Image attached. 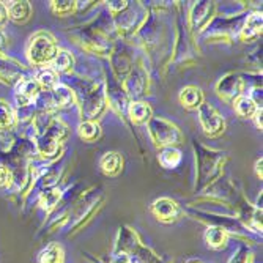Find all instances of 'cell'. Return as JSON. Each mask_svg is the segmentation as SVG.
<instances>
[{"instance_id": "6da1fadb", "label": "cell", "mask_w": 263, "mask_h": 263, "mask_svg": "<svg viewBox=\"0 0 263 263\" xmlns=\"http://www.w3.org/2000/svg\"><path fill=\"white\" fill-rule=\"evenodd\" d=\"M57 52V41L49 32H36L27 44V59L35 66L51 65Z\"/></svg>"}, {"instance_id": "7a4b0ae2", "label": "cell", "mask_w": 263, "mask_h": 263, "mask_svg": "<svg viewBox=\"0 0 263 263\" xmlns=\"http://www.w3.org/2000/svg\"><path fill=\"white\" fill-rule=\"evenodd\" d=\"M148 134L155 142V145L161 148L175 147L183 142V133L180 131V128L161 117H153L148 122Z\"/></svg>"}, {"instance_id": "3957f363", "label": "cell", "mask_w": 263, "mask_h": 263, "mask_svg": "<svg viewBox=\"0 0 263 263\" xmlns=\"http://www.w3.org/2000/svg\"><path fill=\"white\" fill-rule=\"evenodd\" d=\"M69 136V128L62 120H54L51 126L43 134H40L36 140L38 153L43 158H52L59 152V145Z\"/></svg>"}, {"instance_id": "277c9868", "label": "cell", "mask_w": 263, "mask_h": 263, "mask_svg": "<svg viewBox=\"0 0 263 263\" xmlns=\"http://www.w3.org/2000/svg\"><path fill=\"white\" fill-rule=\"evenodd\" d=\"M104 107H106V100L101 85L93 84L82 90L81 112L84 122H95L103 114Z\"/></svg>"}, {"instance_id": "5b68a950", "label": "cell", "mask_w": 263, "mask_h": 263, "mask_svg": "<svg viewBox=\"0 0 263 263\" xmlns=\"http://www.w3.org/2000/svg\"><path fill=\"white\" fill-rule=\"evenodd\" d=\"M197 159H199L200 186L206 184L208 181H213L221 174V167L224 165V156H221V153L200 147V152L197 153Z\"/></svg>"}, {"instance_id": "8992f818", "label": "cell", "mask_w": 263, "mask_h": 263, "mask_svg": "<svg viewBox=\"0 0 263 263\" xmlns=\"http://www.w3.org/2000/svg\"><path fill=\"white\" fill-rule=\"evenodd\" d=\"M199 122L202 125V129L206 136L210 137H216L224 133L226 129V120L222 115L214 109L211 104L203 103L199 109Z\"/></svg>"}, {"instance_id": "52a82bcc", "label": "cell", "mask_w": 263, "mask_h": 263, "mask_svg": "<svg viewBox=\"0 0 263 263\" xmlns=\"http://www.w3.org/2000/svg\"><path fill=\"white\" fill-rule=\"evenodd\" d=\"M243 88H245V79H241V76L233 74V73L226 74L216 84L218 97L224 100L226 103H233L238 97H241Z\"/></svg>"}, {"instance_id": "ba28073f", "label": "cell", "mask_w": 263, "mask_h": 263, "mask_svg": "<svg viewBox=\"0 0 263 263\" xmlns=\"http://www.w3.org/2000/svg\"><path fill=\"white\" fill-rule=\"evenodd\" d=\"M41 95V87L33 78L19 79L14 87V100L17 107L30 106L33 100H36Z\"/></svg>"}, {"instance_id": "9c48e42d", "label": "cell", "mask_w": 263, "mask_h": 263, "mask_svg": "<svg viewBox=\"0 0 263 263\" xmlns=\"http://www.w3.org/2000/svg\"><path fill=\"white\" fill-rule=\"evenodd\" d=\"M148 87V76L147 71L143 69L140 65H133L131 71L128 73L126 79H125V91L126 95H131V97H140V95L145 93Z\"/></svg>"}, {"instance_id": "30bf717a", "label": "cell", "mask_w": 263, "mask_h": 263, "mask_svg": "<svg viewBox=\"0 0 263 263\" xmlns=\"http://www.w3.org/2000/svg\"><path fill=\"white\" fill-rule=\"evenodd\" d=\"M152 213L162 222H172L180 218L181 210L175 200H172L169 197H161L153 202Z\"/></svg>"}, {"instance_id": "8fae6325", "label": "cell", "mask_w": 263, "mask_h": 263, "mask_svg": "<svg viewBox=\"0 0 263 263\" xmlns=\"http://www.w3.org/2000/svg\"><path fill=\"white\" fill-rule=\"evenodd\" d=\"M214 13V4L213 2H199L193 7L189 21H191V29L194 32H200L206 27V24L211 19V14Z\"/></svg>"}, {"instance_id": "7c38bea8", "label": "cell", "mask_w": 263, "mask_h": 263, "mask_svg": "<svg viewBox=\"0 0 263 263\" xmlns=\"http://www.w3.org/2000/svg\"><path fill=\"white\" fill-rule=\"evenodd\" d=\"M107 98H109L110 107H112L115 112L123 114L125 110H128V106H129V103H128V95H126L125 88H123L120 84H118V82L112 81V82L109 84V88H107Z\"/></svg>"}, {"instance_id": "4fadbf2b", "label": "cell", "mask_w": 263, "mask_h": 263, "mask_svg": "<svg viewBox=\"0 0 263 263\" xmlns=\"http://www.w3.org/2000/svg\"><path fill=\"white\" fill-rule=\"evenodd\" d=\"M22 65L17 63L13 59H7L0 55V82L4 84H13L21 79Z\"/></svg>"}, {"instance_id": "5bb4252c", "label": "cell", "mask_w": 263, "mask_h": 263, "mask_svg": "<svg viewBox=\"0 0 263 263\" xmlns=\"http://www.w3.org/2000/svg\"><path fill=\"white\" fill-rule=\"evenodd\" d=\"M205 243L211 249H222L229 241V232L222 226H210L205 230Z\"/></svg>"}, {"instance_id": "9a60e30c", "label": "cell", "mask_w": 263, "mask_h": 263, "mask_svg": "<svg viewBox=\"0 0 263 263\" xmlns=\"http://www.w3.org/2000/svg\"><path fill=\"white\" fill-rule=\"evenodd\" d=\"M128 115L131 118V122L136 125H145L153 118V110L150 104L143 101H133L128 106Z\"/></svg>"}, {"instance_id": "2e32d148", "label": "cell", "mask_w": 263, "mask_h": 263, "mask_svg": "<svg viewBox=\"0 0 263 263\" xmlns=\"http://www.w3.org/2000/svg\"><path fill=\"white\" fill-rule=\"evenodd\" d=\"M101 172L107 177H117L123 169V158L117 152H107L100 159Z\"/></svg>"}, {"instance_id": "e0dca14e", "label": "cell", "mask_w": 263, "mask_h": 263, "mask_svg": "<svg viewBox=\"0 0 263 263\" xmlns=\"http://www.w3.org/2000/svg\"><path fill=\"white\" fill-rule=\"evenodd\" d=\"M49 97H51L54 107H57V109H66L69 106H73L76 101L74 91L66 85H62V84H59L55 88L51 90Z\"/></svg>"}, {"instance_id": "ac0fdd59", "label": "cell", "mask_w": 263, "mask_h": 263, "mask_svg": "<svg viewBox=\"0 0 263 263\" xmlns=\"http://www.w3.org/2000/svg\"><path fill=\"white\" fill-rule=\"evenodd\" d=\"M180 103L186 109H199L203 104V93L199 87L187 85L180 91Z\"/></svg>"}, {"instance_id": "d6986e66", "label": "cell", "mask_w": 263, "mask_h": 263, "mask_svg": "<svg viewBox=\"0 0 263 263\" xmlns=\"http://www.w3.org/2000/svg\"><path fill=\"white\" fill-rule=\"evenodd\" d=\"M5 5L8 10V17L17 24L27 22L32 16V5L26 0H22V2H8Z\"/></svg>"}, {"instance_id": "ffe728a7", "label": "cell", "mask_w": 263, "mask_h": 263, "mask_svg": "<svg viewBox=\"0 0 263 263\" xmlns=\"http://www.w3.org/2000/svg\"><path fill=\"white\" fill-rule=\"evenodd\" d=\"M261 26H263V21H261V13H252L248 16L246 22H245V27L241 29V40L243 41H251L254 38H257L261 33Z\"/></svg>"}, {"instance_id": "44dd1931", "label": "cell", "mask_w": 263, "mask_h": 263, "mask_svg": "<svg viewBox=\"0 0 263 263\" xmlns=\"http://www.w3.org/2000/svg\"><path fill=\"white\" fill-rule=\"evenodd\" d=\"M235 106V112L240 115L241 118H252L255 115V112L261 107H258L254 100L251 97H246V95H241L233 101Z\"/></svg>"}, {"instance_id": "7402d4cb", "label": "cell", "mask_w": 263, "mask_h": 263, "mask_svg": "<svg viewBox=\"0 0 263 263\" xmlns=\"http://www.w3.org/2000/svg\"><path fill=\"white\" fill-rule=\"evenodd\" d=\"M63 260H65L63 249L57 243H52L49 246H46L40 252V257H38L40 263H63Z\"/></svg>"}, {"instance_id": "603a6c76", "label": "cell", "mask_w": 263, "mask_h": 263, "mask_svg": "<svg viewBox=\"0 0 263 263\" xmlns=\"http://www.w3.org/2000/svg\"><path fill=\"white\" fill-rule=\"evenodd\" d=\"M51 66H52L51 69H54L55 73H69L74 66V57L68 51H59Z\"/></svg>"}, {"instance_id": "cb8c5ba5", "label": "cell", "mask_w": 263, "mask_h": 263, "mask_svg": "<svg viewBox=\"0 0 263 263\" xmlns=\"http://www.w3.org/2000/svg\"><path fill=\"white\" fill-rule=\"evenodd\" d=\"M159 162L165 169H175V167L181 162V153L175 147H165L161 150L158 156Z\"/></svg>"}, {"instance_id": "d4e9b609", "label": "cell", "mask_w": 263, "mask_h": 263, "mask_svg": "<svg viewBox=\"0 0 263 263\" xmlns=\"http://www.w3.org/2000/svg\"><path fill=\"white\" fill-rule=\"evenodd\" d=\"M78 134L85 142H95L101 137L103 131L97 122H82L78 128Z\"/></svg>"}, {"instance_id": "484cf974", "label": "cell", "mask_w": 263, "mask_h": 263, "mask_svg": "<svg viewBox=\"0 0 263 263\" xmlns=\"http://www.w3.org/2000/svg\"><path fill=\"white\" fill-rule=\"evenodd\" d=\"M36 82L40 84L41 88H47V90H52L59 85V79H57V73L51 68H44L40 69L38 74H36Z\"/></svg>"}, {"instance_id": "4316f807", "label": "cell", "mask_w": 263, "mask_h": 263, "mask_svg": "<svg viewBox=\"0 0 263 263\" xmlns=\"http://www.w3.org/2000/svg\"><path fill=\"white\" fill-rule=\"evenodd\" d=\"M14 112L13 109L8 106V103H5L4 100H0V131H8L10 128H13L14 125Z\"/></svg>"}, {"instance_id": "83f0119b", "label": "cell", "mask_w": 263, "mask_h": 263, "mask_svg": "<svg viewBox=\"0 0 263 263\" xmlns=\"http://www.w3.org/2000/svg\"><path fill=\"white\" fill-rule=\"evenodd\" d=\"M59 200H60V191L59 189H47L46 193L41 194L40 203H41V206L46 211H51V210L55 208V205L59 203Z\"/></svg>"}, {"instance_id": "f1b7e54d", "label": "cell", "mask_w": 263, "mask_h": 263, "mask_svg": "<svg viewBox=\"0 0 263 263\" xmlns=\"http://www.w3.org/2000/svg\"><path fill=\"white\" fill-rule=\"evenodd\" d=\"M74 8H76V2H71V0H60V2L54 0V2H51V10L60 16L73 13Z\"/></svg>"}, {"instance_id": "f546056e", "label": "cell", "mask_w": 263, "mask_h": 263, "mask_svg": "<svg viewBox=\"0 0 263 263\" xmlns=\"http://www.w3.org/2000/svg\"><path fill=\"white\" fill-rule=\"evenodd\" d=\"M251 261H252V257L246 248H240L229 260V263H251Z\"/></svg>"}, {"instance_id": "4dcf8cb0", "label": "cell", "mask_w": 263, "mask_h": 263, "mask_svg": "<svg viewBox=\"0 0 263 263\" xmlns=\"http://www.w3.org/2000/svg\"><path fill=\"white\" fill-rule=\"evenodd\" d=\"M11 181V175L10 171L5 165H0V187H7Z\"/></svg>"}, {"instance_id": "1f68e13d", "label": "cell", "mask_w": 263, "mask_h": 263, "mask_svg": "<svg viewBox=\"0 0 263 263\" xmlns=\"http://www.w3.org/2000/svg\"><path fill=\"white\" fill-rule=\"evenodd\" d=\"M110 263H136V260L128 254H114Z\"/></svg>"}, {"instance_id": "d6a6232c", "label": "cell", "mask_w": 263, "mask_h": 263, "mask_svg": "<svg viewBox=\"0 0 263 263\" xmlns=\"http://www.w3.org/2000/svg\"><path fill=\"white\" fill-rule=\"evenodd\" d=\"M8 21V10L4 2H0V29H2Z\"/></svg>"}, {"instance_id": "836d02e7", "label": "cell", "mask_w": 263, "mask_h": 263, "mask_svg": "<svg viewBox=\"0 0 263 263\" xmlns=\"http://www.w3.org/2000/svg\"><path fill=\"white\" fill-rule=\"evenodd\" d=\"M129 7V4L128 2H110L109 4V8H110V11H123V10H126Z\"/></svg>"}, {"instance_id": "e575fe53", "label": "cell", "mask_w": 263, "mask_h": 263, "mask_svg": "<svg viewBox=\"0 0 263 263\" xmlns=\"http://www.w3.org/2000/svg\"><path fill=\"white\" fill-rule=\"evenodd\" d=\"M5 49H7V36L2 30H0V55H4Z\"/></svg>"}, {"instance_id": "d590c367", "label": "cell", "mask_w": 263, "mask_h": 263, "mask_svg": "<svg viewBox=\"0 0 263 263\" xmlns=\"http://www.w3.org/2000/svg\"><path fill=\"white\" fill-rule=\"evenodd\" d=\"M261 165H263V159L260 158V159H257V162H255V175L261 180V177H263V172H261Z\"/></svg>"}, {"instance_id": "8d00e7d4", "label": "cell", "mask_w": 263, "mask_h": 263, "mask_svg": "<svg viewBox=\"0 0 263 263\" xmlns=\"http://www.w3.org/2000/svg\"><path fill=\"white\" fill-rule=\"evenodd\" d=\"M252 118L255 120V125H257V128H258V129H261V109H258Z\"/></svg>"}, {"instance_id": "74e56055", "label": "cell", "mask_w": 263, "mask_h": 263, "mask_svg": "<svg viewBox=\"0 0 263 263\" xmlns=\"http://www.w3.org/2000/svg\"><path fill=\"white\" fill-rule=\"evenodd\" d=\"M186 263H205V261H202L200 258H191V260H187Z\"/></svg>"}]
</instances>
